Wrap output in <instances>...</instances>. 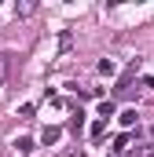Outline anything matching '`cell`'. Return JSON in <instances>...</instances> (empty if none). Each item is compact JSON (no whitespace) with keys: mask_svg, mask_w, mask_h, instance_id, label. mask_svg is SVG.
Instances as JSON below:
<instances>
[{"mask_svg":"<svg viewBox=\"0 0 154 157\" xmlns=\"http://www.w3.org/2000/svg\"><path fill=\"white\" fill-rule=\"evenodd\" d=\"M136 117H140L136 110H121V113H117V121H121V128H132V124H136Z\"/></svg>","mask_w":154,"mask_h":157,"instance_id":"3957f363","label":"cell"},{"mask_svg":"<svg viewBox=\"0 0 154 157\" xmlns=\"http://www.w3.org/2000/svg\"><path fill=\"white\" fill-rule=\"evenodd\" d=\"M99 73H103V77H114V73H117V62H114V59H103V62H99Z\"/></svg>","mask_w":154,"mask_h":157,"instance_id":"277c9868","label":"cell"},{"mask_svg":"<svg viewBox=\"0 0 154 157\" xmlns=\"http://www.w3.org/2000/svg\"><path fill=\"white\" fill-rule=\"evenodd\" d=\"M103 132H107V121H95L92 124V139H103Z\"/></svg>","mask_w":154,"mask_h":157,"instance_id":"52a82bcc","label":"cell"},{"mask_svg":"<svg viewBox=\"0 0 154 157\" xmlns=\"http://www.w3.org/2000/svg\"><path fill=\"white\" fill-rule=\"evenodd\" d=\"M66 157H84V150H70V154H66Z\"/></svg>","mask_w":154,"mask_h":157,"instance_id":"ba28073f","label":"cell"},{"mask_svg":"<svg viewBox=\"0 0 154 157\" xmlns=\"http://www.w3.org/2000/svg\"><path fill=\"white\" fill-rule=\"evenodd\" d=\"M128 150V135H117L114 139V154H125Z\"/></svg>","mask_w":154,"mask_h":157,"instance_id":"8992f818","label":"cell"},{"mask_svg":"<svg viewBox=\"0 0 154 157\" xmlns=\"http://www.w3.org/2000/svg\"><path fill=\"white\" fill-rule=\"evenodd\" d=\"M95 113H99L103 121H107V117H114V102H107V99H103V102L95 106Z\"/></svg>","mask_w":154,"mask_h":157,"instance_id":"5b68a950","label":"cell"},{"mask_svg":"<svg viewBox=\"0 0 154 157\" xmlns=\"http://www.w3.org/2000/svg\"><path fill=\"white\" fill-rule=\"evenodd\" d=\"M15 150H18V154H33V139H30V135H18V139H15Z\"/></svg>","mask_w":154,"mask_h":157,"instance_id":"7a4b0ae2","label":"cell"},{"mask_svg":"<svg viewBox=\"0 0 154 157\" xmlns=\"http://www.w3.org/2000/svg\"><path fill=\"white\" fill-rule=\"evenodd\" d=\"M59 139H63V128H55V124H48V128L40 132V143H44V146H55Z\"/></svg>","mask_w":154,"mask_h":157,"instance_id":"6da1fadb","label":"cell"},{"mask_svg":"<svg viewBox=\"0 0 154 157\" xmlns=\"http://www.w3.org/2000/svg\"><path fill=\"white\" fill-rule=\"evenodd\" d=\"M4 70H7V62H4V55H0V77H4Z\"/></svg>","mask_w":154,"mask_h":157,"instance_id":"9c48e42d","label":"cell"}]
</instances>
